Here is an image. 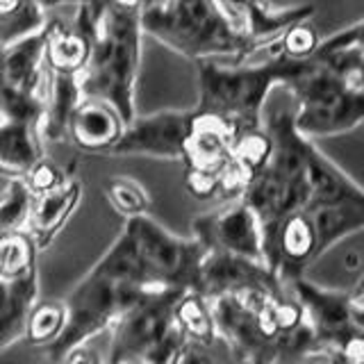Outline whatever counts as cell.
<instances>
[{
	"instance_id": "13",
	"label": "cell",
	"mask_w": 364,
	"mask_h": 364,
	"mask_svg": "<svg viewBox=\"0 0 364 364\" xmlns=\"http://www.w3.org/2000/svg\"><path fill=\"white\" fill-rule=\"evenodd\" d=\"M235 26L262 46H278L280 37L294 23L312 18L314 5L276 7L271 0H221Z\"/></svg>"
},
{
	"instance_id": "27",
	"label": "cell",
	"mask_w": 364,
	"mask_h": 364,
	"mask_svg": "<svg viewBox=\"0 0 364 364\" xmlns=\"http://www.w3.org/2000/svg\"><path fill=\"white\" fill-rule=\"evenodd\" d=\"M34 193L23 182V178H9L0 191V235L28 228V216Z\"/></svg>"
},
{
	"instance_id": "23",
	"label": "cell",
	"mask_w": 364,
	"mask_h": 364,
	"mask_svg": "<svg viewBox=\"0 0 364 364\" xmlns=\"http://www.w3.org/2000/svg\"><path fill=\"white\" fill-rule=\"evenodd\" d=\"M37 242L23 228L0 235V280H18L37 273Z\"/></svg>"
},
{
	"instance_id": "31",
	"label": "cell",
	"mask_w": 364,
	"mask_h": 364,
	"mask_svg": "<svg viewBox=\"0 0 364 364\" xmlns=\"http://www.w3.org/2000/svg\"><path fill=\"white\" fill-rule=\"evenodd\" d=\"M187 189L196 198H210L219 193V176L208 173V171L187 168Z\"/></svg>"
},
{
	"instance_id": "8",
	"label": "cell",
	"mask_w": 364,
	"mask_h": 364,
	"mask_svg": "<svg viewBox=\"0 0 364 364\" xmlns=\"http://www.w3.org/2000/svg\"><path fill=\"white\" fill-rule=\"evenodd\" d=\"M123 228L132 237L148 282L187 291L198 289L200 267L208 250L196 237H180L171 232L148 214L125 219Z\"/></svg>"
},
{
	"instance_id": "18",
	"label": "cell",
	"mask_w": 364,
	"mask_h": 364,
	"mask_svg": "<svg viewBox=\"0 0 364 364\" xmlns=\"http://www.w3.org/2000/svg\"><path fill=\"white\" fill-rule=\"evenodd\" d=\"M82 196V185L73 178H66L62 185H57L50 191L37 193L32 198V208L28 216L26 230L34 237L39 250L48 248L53 239L60 235V230L66 225Z\"/></svg>"
},
{
	"instance_id": "12",
	"label": "cell",
	"mask_w": 364,
	"mask_h": 364,
	"mask_svg": "<svg viewBox=\"0 0 364 364\" xmlns=\"http://www.w3.org/2000/svg\"><path fill=\"white\" fill-rule=\"evenodd\" d=\"M196 291L210 301L225 294H284L287 284L264 259L210 250L203 259Z\"/></svg>"
},
{
	"instance_id": "14",
	"label": "cell",
	"mask_w": 364,
	"mask_h": 364,
	"mask_svg": "<svg viewBox=\"0 0 364 364\" xmlns=\"http://www.w3.org/2000/svg\"><path fill=\"white\" fill-rule=\"evenodd\" d=\"M239 134L242 132L223 117L193 109L191 130L185 144V159L182 162H187V168L208 171V173L219 176L225 164L230 162L232 146Z\"/></svg>"
},
{
	"instance_id": "6",
	"label": "cell",
	"mask_w": 364,
	"mask_h": 364,
	"mask_svg": "<svg viewBox=\"0 0 364 364\" xmlns=\"http://www.w3.org/2000/svg\"><path fill=\"white\" fill-rule=\"evenodd\" d=\"M148 287L153 284L125 280L96 262L66 296L68 318L64 333L50 346H46V355L57 362L66 360L91 337L109 330L130 305L141 299Z\"/></svg>"
},
{
	"instance_id": "16",
	"label": "cell",
	"mask_w": 364,
	"mask_h": 364,
	"mask_svg": "<svg viewBox=\"0 0 364 364\" xmlns=\"http://www.w3.org/2000/svg\"><path fill=\"white\" fill-rule=\"evenodd\" d=\"M125 119L121 112L100 98H82L77 105L68 136L80 151L87 153H109L112 146L121 139L125 130Z\"/></svg>"
},
{
	"instance_id": "1",
	"label": "cell",
	"mask_w": 364,
	"mask_h": 364,
	"mask_svg": "<svg viewBox=\"0 0 364 364\" xmlns=\"http://www.w3.org/2000/svg\"><path fill=\"white\" fill-rule=\"evenodd\" d=\"M141 28L193 62H244L267 48L235 26L221 0H148L141 7Z\"/></svg>"
},
{
	"instance_id": "3",
	"label": "cell",
	"mask_w": 364,
	"mask_h": 364,
	"mask_svg": "<svg viewBox=\"0 0 364 364\" xmlns=\"http://www.w3.org/2000/svg\"><path fill=\"white\" fill-rule=\"evenodd\" d=\"M314 60H294L278 50L262 64L203 60L198 68V100L193 109L230 121L239 132L262 128L259 114L276 87H287Z\"/></svg>"
},
{
	"instance_id": "29",
	"label": "cell",
	"mask_w": 364,
	"mask_h": 364,
	"mask_svg": "<svg viewBox=\"0 0 364 364\" xmlns=\"http://www.w3.org/2000/svg\"><path fill=\"white\" fill-rule=\"evenodd\" d=\"M318 39L316 30L310 26V18L294 23V26L282 34L278 41V50L294 57V60H310L314 55V50L318 48Z\"/></svg>"
},
{
	"instance_id": "11",
	"label": "cell",
	"mask_w": 364,
	"mask_h": 364,
	"mask_svg": "<svg viewBox=\"0 0 364 364\" xmlns=\"http://www.w3.org/2000/svg\"><path fill=\"white\" fill-rule=\"evenodd\" d=\"M193 109H162L134 117L107 155H141L157 159H185Z\"/></svg>"
},
{
	"instance_id": "35",
	"label": "cell",
	"mask_w": 364,
	"mask_h": 364,
	"mask_svg": "<svg viewBox=\"0 0 364 364\" xmlns=\"http://www.w3.org/2000/svg\"><path fill=\"white\" fill-rule=\"evenodd\" d=\"M353 296H355V299H360V301H364V278H362V282L358 284V289L353 291Z\"/></svg>"
},
{
	"instance_id": "4",
	"label": "cell",
	"mask_w": 364,
	"mask_h": 364,
	"mask_svg": "<svg viewBox=\"0 0 364 364\" xmlns=\"http://www.w3.org/2000/svg\"><path fill=\"white\" fill-rule=\"evenodd\" d=\"M141 9L112 5L102 14L91 57L80 73L85 98H100L114 105L125 123L136 117L134 94L141 64Z\"/></svg>"
},
{
	"instance_id": "9",
	"label": "cell",
	"mask_w": 364,
	"mask_h": 364,
	"mask_svg": "<svg viewBox=\"0 0 364 364\" xmlns=\"http://www.w3.org/2000/svg\"><path fill=\"white\" fill-rule=\"evenodd\" d=\"M287 289L299 299L307 323L314 330L316 358L337 360V353L360 330L353 321L350 291L326 289L305 276L287 282Z\"/></svg>"
},
{
	"instance_id": "20",
	"label": "cell",
	"mask_w": 364,
	"mask_h": 364,
	"mask_svg": "<svg viewBox=\"0 0 364 364\" xmlns=\"http://www.w3.org/2000/svg\"><path fill=\"white\" fill-rule=\"evenodd\" d=\"M80 73H62L48 68L46 77V109L41 119V136L46 141H62L68 136L77 105L82 102Z\"/></svg>"
},
{
	"instance_id": "25",
	"label": "cell",
	"mask_w": 364,
	"mask_h": 364,
	"mask_svg": "<svg viewBox=\"0 0 364 364\" xmlns=\"http://www.w3.org/2000/svg\"><path fill=\"white\" fill-rule=\"evenodd\" d=\"M66 318V301H37L28 314L26 341L32 346H50L64 333Z\"/></svg>"
},
{
	"instance_id": "28",
	"label": "cell",
	"mask_w": 364,
	"mask_h": 364,
	"mask_svg": "<svg viewBox=\"0 0 364 364\" xmlns=\"http://www.w3.org/2000/svg\"><path fill=\"white\" fill-rule=\"evenodd\" d=\"M105 196H107V203L123 216V219H132V216L146 214L148 208H151V196H148L146 187L128 176L109 178L105 185Z\"/></svg>"
},
{
	"instance_id": "5",
	"label": "cell",
	"mask_w": 364,
	"mask_h": 364,
	"mask_svg": "<svg viewBox=\"0 0 364 364\" xmlns=\"http://www.w3.org/2000/svg\"><path fill=\"white\" fill-rule=\"evenodd\" d=\"M187 289L153 284L125 310L112 330L109 362H180L187 333L176 318V307Z\"/></svg>"
},
{
	"instance_id": "34",
	"label": "cell",
	"mask_w": 364,
	"mask_h": 364,
	"mask_svg": "<svg viewBox=\"0 0 364 364\" xmlns=\"http://www.w3.org/2000/svg\"><path fill=\"white\" fill-rule=\"evenodd\" d=\"M148 0H112V5H119V7H132V9H141Z\"/></svg>"
},
{
	"instance_id": "22",
	"label": "cell",
	"mask_w": 364,
	"mask_h": 364,
	"mask_svg": "<svg viewBox=\"0 0 364 364\" xmlns=\"http://www.w3.org/2000/svg\"><path fill=\"white\" fill-rule=\"evenodd\" d=\"M37 273L18 280H0V350L26 337V323L37 303Z\"/></svg>"
},
{
	"instance_id": "15",
	"label": "cell",
	"mask_w": 364,
	"mask_h": 364,
	"mask_svg": "<svg viewBox=\"0 0 364 364\" xmlns=\"http://www.w3.org/2000/svg\"><path fill=\"white\" fill-rule=\"evenodd\" d=\"M96 23L87 7L77 5L73 26L48 18L46 26V64L53 71L62 73H82L91 57Z\"/></svg>"
},
{
	"instance_id": "33",
	"label": "cell",
	"mask_w": 364,
	"mask_h": 364,
	"mask_svg": "<svg viewBox=\"0 0 364 364\" xmlns=\"http://www.w3.org/2000/svg\"><path fill=\"white\" fill-rule=\"evenodd\" d=\"M37 3H39V7L41 9H46V11H48V9H55V7H64V5H80V0H37Z\"/></svg>"
},
{
	"instance_id": "10",
	"label": "cell",
	"mask_w": 364,
	"mask_h": 364,
	"mask_svg": "<svg viewBox=\"0 0 364 364\" xmlns=\"http://www.w3.org/2000/svg\"><path fill=\"white\" fill-rule=\"evenodd\" d=\"M191 235L208 253L221 250V253L264 259L259 219L244 198H230L223 208L196 216Z\"/></svg>"
},
{
	"instance_id": "2",
	"label": "cell",
	"mask_w": 364,
	"mask_h": 364,
	"mask_svg": "<svg viewBox=\"0 0 364 364\" xmlns=\"http://www.w3.org/2000/svg\"><path fill=\"white\" fill-rule=\"evenodd\" d=\"M267 130L273 139V153L267 166L255 176L239 198H244L257 214L262 225L264 262L271 267L276 237L282 221L310 200L307 151L314 139L299 132L291 109L269 114Z\"/></svg>"
},
{
	"instance_id": "36",
	"label": "cell",
	"mask_w": 364,
	"mask_h": 364,
	"mask_svg": "<svg viewBox=\"0 0 364 364\" xmlns=\"http://www.w3.org/2000/svg\"><path fill=\"white\" fill-rule=\"evenodd\" d=\"M5 119V112H3V102H0V121Z\"/></svg>"
},
{
	"instance_id": "26",
	"label": "cell",
	"mask_w": 364,
	"mask_h": 364,
	"mask_svg": "<svg viewBox=\"0 0 364 364\" xmlns=\"http://www.w3.org/2000/svg\"><path fill=\"white\" fill-rule=\"evenodd\" d=\"M176 318L191 341H208L210 344V341L219 339L214 314H212V305L198 291H187L182 296L176 307Z\"/></svg>"
},
{
	"instance_id": "30",
	"label": "cell",
	"mask_w": 364,
	"mask_h": 364,
	"mask_svg": "<svg viewBox=\"0 0 364 364\" xmlns=\"http://www.w3.org/2000/svg\"><path fill=\"white\" fill-rule=\"evenodd\" d=\"M64 180H66V176L62 173V168L53 162H48L46 157H41L39 162H34L26 173H23V182L30 187V191L34 193V196L55 189L57 185H62Z\"/></svg>"
},
{
	"instance_id": "32",
	"label": "cell",
	"mask_w": 364,
	"mask_h": 364,
	"mask_svg": "<svg viewBox=\"0 0 364 364\" xmlns=\"http://www.w3.org/2000/svg\"><path fill=\"white\" fill-rule=\"evenodd\" d=\"M80 5L87 7V11L91 14V18H94V23L98 26L100 18H102V14H105V11L112 7V0H80Z\"/></svg>"
},
{
	"instance_id": "21",
	"label": "cell",
	"mask_w": 364,
	"mask_h": 364,
	"mask_svg": "<svg viewBox=\"0 0 364 364\" xmlns=\"http://www.w3.org/2000/svg\"><path fill=\"white\" fill-rule=\"evenodd\" d=\"M39 125L21 119L0 121V173L23 178V173L43 157Z\"/></svg>"
},
{
	"instance_id": "7",
	"label": "cell",
	"mask_w": 364,
	"mask_h": 364,
	"mask_svg": "<svg viewBox=\"0 0 364 364\" xmlns=\"http://www.w3.org/2000/svg\"><path fill=\"white\" fill-rule=\"evenodd\" d=\"M296 96L294 121L307 139L344 134L364 123V89L321 62L284 87Z\"/></svg>"
},
{
	"instance_id": "24",
	"label": "cell",
	"mask_w": 364,
	"mask_h": 364,
	"mask_svg": "<svg viewBox=\"0 0 364 364\" xmlns=\"http://www.w3.org/2000/svg\"><path fill=\"white\" fill-rule=\"evenodd\" d=\"M48 16L37 0H0V46L41 30Z\"/></svg>"
},
{
	"instance_id": "17",
	"label": "cell",
	"mask_w": 364,
	"mask_h": 364,
	"mask_svg": "<svg viewBox=\"0 0 364 364\" xmlns=\"http://www.w3.org/2000/svg\"><path fill=\"white\" fill-rule=\"evenodd\" d=\"M273 153V139L269 130H244L232 146L230 162L219 173V193L225 198H239L255 176L267 166Z\"/></svg>"
},
{
	"instance_id": "19",
	"label": "cell",
	"mask_w": 364,
	"mask_h": 364,
	"mask_svg": "<svg viewBox=\"0 0 364 364\" xmlns=\"http://www.w3.org/2000/svg\"><path fill=\"white\" fill-rule=\"evenodd\" d=\"M303 210L314 225L318 257L344 237L364 230V193L337 200H314L307 203Z\"/></svg>"
}]
</instances>
